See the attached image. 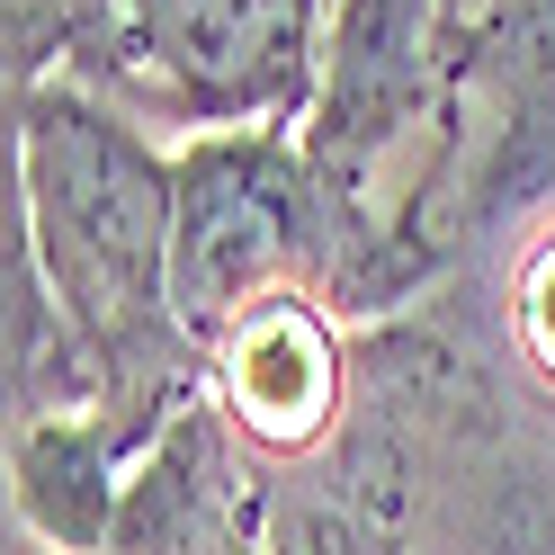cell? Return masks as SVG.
Wrapping results in <instances>:
<instances>
[{
  "label": "cell",
  "instance_id": "1",
  "mask_svg": "<svg viewBox=\"0 0 555 555\" xmlns=\"http://www.w3.org/2000/svg\"><path fill=\"white\" fill-rule=\"evenodd\" d=\"M180 153L81 81L10 90V251L46 278L63 323L108 376V412L170 430L197 403L206 350L170 296Z\"/></svg>",
  "mask_w": 555,
  "mask_h": 555
},
{
  "label": "cell",
  "instance_id": "2",
  "mask_svg": "<svg viewBox=\"0 0 555 555\" xmlns=\"http://www.w3.org/2000/svg\"><path fill=\"white\" fill-rule=\"evenodd\" d=\"M483 0H332L314 99L296 117L305 162L367 233V323L457 287L430 206L457 153V99Z\"/></svg>",
  "mask_w": 555,
  "mask_h": 555
},
{
  "label": "cell",
  "instance_id": "3",
  "mask_svg": "<svg viewBox=\"0 0 555 555\" xmlns=\"http://www.w3.org/2000/svg\"><path fill=\"white\" fill-rule=\"evenodd\" d=\"M180 153V233H170V296L197 350L260 296H323L367 332V233L305 162L296 126L189 134Z\"/></svg>",
  "mask_w": 555,
  "mask_h": 555
},
{
  "label": "cell",
  "instance_id": "4",
  "mask_svg": "<svg viewBox=\"0 0 555 555\" xmlns=\"http://www.w3.org/2000/svg\"><path fill=\"white\" fill-rule=\"evenodd\" d=\"M332 0H108L73 73L162 144L296 126L323 73Z\"/></svg>",
  "mask_w": 555,
  "mask_h": 555
},
{
  "label": "cell",
  "instance_id": "5",
  "mask_svg": "<svg viewBox=\"0 0 555 555\" xmlns=\"http://www.w3.org/2000/svg\"><path fill=\"white\" fill-rule=\"evenodd\" d=\"M546 206H555V0H483L457 99V153L439 170L430 233L448 269L466 278Z\"/></svg>",
  "mask_w": 555,
  "mask_h": 555
},
{
  "label": "cell",
  "instance_id": "6",
  "mask_svg": "<svg viewBox=\"0 0 555 555\" xmlns=\"http://www.w3.org/2000/svg\"><path fill=\"white\" fill-rule=\"evenodd\" d=\"M206 403L269 475L323 457L359 412V323L323 296H260L206 340Z\"/></svg>",
  "mask_w": 555,
  "mask_h": 555
},
{
  "label": "cell",
  "instance_id": "7",
  "mask_svg": "<svg viewBox=\"0 0 555 555\" xmlns=\"http://www.w3.org/2000/svg\"><path fill=\"white\" fill-rule=\"evenodd\" d=\"M269 538V466L233 439L216 403H180L170 430L134 457L108 555H260Z\"/></svg>",
  "mask_w": 555,
  "mask_h": 555
},
{
  "label": "cell",
  "instance_id": "8",
  "mask_svg": "<svg viewBox=\"0 0 555 555\" xmlns=\"http://www.w3.org/2000/svg\"><path fill=\"white\" fill-rule=\"evenodd\" d=\"M162 430L126 422V412H46V422H10V529L54 555H108L126 475Z\"/></svg>",
  "mask_w": 555,
  "mask_h": 555
},
{
  "label": "cell",
  "instance_id": "9",
  "mask_svg": "<svg viewBox=\"0 0 555 555\" xmlns=\"http://www.w3.org/2000/svg\"><path fill=\"white\" fill-rule=\"evenodd\" d=\"M483 323H493V350L519 403L555 412V206L502 242L493 287H483Z\"/></svg>",
  "mask_w": 555,
  "mask_h": 555
},
{
  "label": "cell",
  "instance_id": "10",
  "mask_svg": "<svg viewBox=\"0 0 555 555\" xmlns=\"http://www.w3.org/2000/svg\"><path fill=\"white\" fill-rule=\"evenodd\" d=\"M457 555H555V475L538 466V439L493 475V493L475 502Z\"/></svg>",
  "mask_w": 555,
  "mask_h": 555
},
{
  "label": "cell",
  "instance_id": "11",
  "mask_svg": "<svg viewBox=\"0 0 555 555\" xmlns=\"http://www.w3.org/2000/svg\"><path fill=\"white\" fill-rule=\"evenodd\" d=\"M260 555H269V546H260Z\"/></svg>",
  "mask_w": 555,
  "mask_h": 555
}]
</instances>
